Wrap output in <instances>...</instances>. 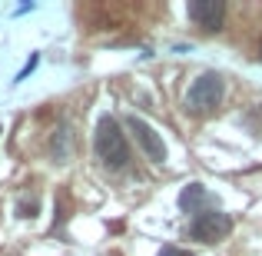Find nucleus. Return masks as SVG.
<instances>
[{"mask_svg":"<svg viewBox=\"0 0 262 256\" xmlns=\"http://www.w3.org/2000/svg\"><path fill=\"white\" fill-rule=\"evenodd\" d=\"M93 150H96V156L103 160V167H110V170H123L129 163L126 136H123L120 123H116L113 116H100V123H96V136H93Z\"/></svg>","mask_w":262,"mask_h":256,"instance_id":"f257e3e1","label":"nucleus"},{"mask_svg":"<svg viewBox=\"0 0 262 256\" xmlns=\"http://www.w3.org/2000/svg\"><path fill=\"white\" fill-rule=\"evenodd\" d=\"M223 93H226L223 77L219 73H203L186 90V110L189 113H209V110H216L223 103Z\"/></svg>","mask_w":262,"mask_h":256,"instance_id":"f03ea898","label":"nucleus"},{"mask_svg":"<svg viewBox=\"0 0 262 256\" xmlns=\"http://www.w3.org/2000/svg\"><path fill=\"white\" fill-rule=\"evenodd\" d=\"M232 233V216L223 210H203L192 216L189 223V237L199 240V243H219Z\"/></svg>","mask_w":262,"mask_h":256,"instance_id":"7ed1b4c3","label":"nucleus"},{"mask_svg":"<svg viewBox=\"0 0 262 256\" xmlns=\"http://www.w3.org/2000/svg\"><path fill=\"white\" fill-rule=\"evenodd\" d=\"M126 127H129V133L136 136V143H140V150L149 156L153 163H163L166 160V143H163V136L156 133L153 127H149L143 116H136V113H129L126 116Z\"/></svg>","mask_w":262,"mask_h":256,"instance_id":"20e7f679","label":"nucleus"},{"mask_svg":"<svg viewBox=\"0 0 262 256\" xmlns=\"http://www.w3.org/2000/svg\"><path fill=\"white\" fill-rule=\"evenodd\" d=\"M189 17L196 20L203 30H223V20H226V4L223 0H192L189 4Z\"/></svg>","mask_w":262,"mask_h":256,"instance_id":"39448f33","label":"nucleus"},{"mask_svg":"<svg viewBox=\"0 0 262 256\" xmlns=\"http://www.w3.org/2000/svg\"><path fill=\"white\" fill-rule=\"evenodd\" d=\"M206 203H212V196L199 183H189L183 193H179V210H183V213H203Z\"/></svg>","mask_w":262,"mask_h":256,"instance_id":"423d86ee","label":"nucleus"},{"mask_svg":"<svg viewBox=\"0 0 262 256\" xmlns=\"http://www.w3.org/2000/svg\"><path fill=\"white\" fill-rule=\"evenodd\" d=\"M160 256H192L189 250H179V246H163Z\"/></svg>","mask_w":262,"mask_h":256,"instance_id":"0eeeda50","label":"nucleus"}]
</instances>
